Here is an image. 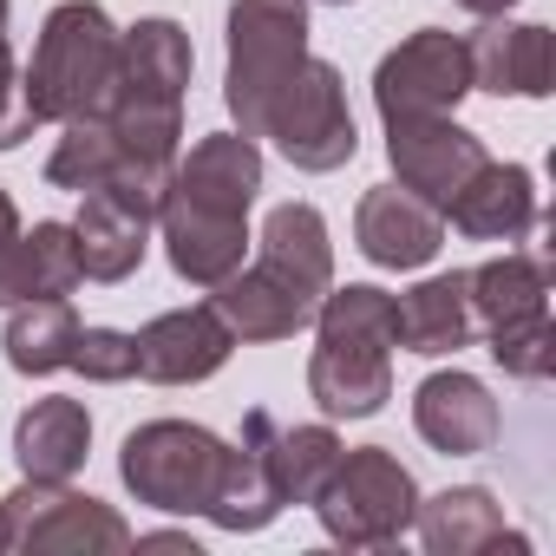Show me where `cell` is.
I'll list each match as a JSON object with an SVG mask.
<instances>
[{"label": "cell", "instance_id": "cell-1", "mask_svg": "<svg viewBox=\"0 0 556 556\" xmlns=\"http://www.w3.org/2000/svg\"><path fill=\"white\" fill-rule=\"evenodd\" d=\"M334 289V242L315 203H275L255 262H242L229 282H216L210 308L229 321L236 341H289L315 321L321 295Z\"/></svg>", "mask_w": 556, "mask_h": 556}, {"label": "cell", "instance_id": "cell-2", "mask_svg": "<svg viewBox=\"0 0 556 556\" xmlns=\"http://www.w3.org/2000/svg\"><path fill=\"white\" fill-rule=\"evenodd\" d=\"M308 393L328 419H374L393 400V295L374 282L328 289L315 308Z\"/></svg>", "mask_w": 556, "mask_h": 556}, {"label": "cell", "instance_id": "cell-3", "mask_svg": "<svg viewBox=\"0 0 556 556\" xmlns=\"http://www.w3.org/2000/svg\"><path fill=\"white\" fill-rule=\"evenodd\" d=\"M190 66H197V53L177 21H138L118 34V79H112V99L99 118L118 131L125 151H138L151 164H177Z\"/></svg>", "mask_w": 556, "mask_h": 556}, {"label": "cell", "instance_id": "cell-4", "mask_svg": "<svg viewBox=\"0 0 556 556\" xmlns=\"http://www.w3.org/2000/svg\"><path fill=\"white\" fill-rule=\"evenodd\" d=\"M118 79V27L99 0H66L47 14L34 60L21 73V105L34 125H73L105 112Z\"/></svg>", "mask_w": 556, "mask_h": 556}, {"label": "cell", "instance_id": "cell-5", "mask_svg": "<svg viewBox=\"0 0 556 556\" xmlns=\"http://www.w3.org/2000/svg\"><path fill=\"white\" fill-rule=\"evenodd\" d=\"M471 321L491 341V361L517 380H549L556 367V328H549V268L523 249H504L497 262L471 268Z\"/></svg>", "mask_w": 556, "mask_h": 556}, {"label": "cell", "instance_id": "cell-6", "mask_svg": "<svg viewBox=\"0 0 556 556\" xmlns=\"http://www.w3.org/2000/svg\"><path fill=\"white\" fill-rule=\"evenodd\" d=\"M223 471H229V445L190 419H151L118 452V478L131 484V497L170 517H203L223 491Z\"/></svg>", "mask_w": 556, "mask_h": 556}, {"label": "cell", "instance_id": "cell-7", "mask_svg": "<svg viewBox=\"0 0 556 556\" xmlns=\"http://www.w3.org/2000/svg\"><path fill=\"white\" fill-rule=\"evenodd\" d=\"M308 60V0H236L229 8V73L223 105L242 125V138L262 131L268 99Z\"/></svg>", "mask_w": 556, "mask_h": 556}, {"label": "cell", "instance_id": "cell-8", "mask_svg": "<svg viewBox=\"0 0 556 556\" xmlns=\"http://www.w3.org/2000/svg\"><path fill=\"white\" fill-rule=\"evenodd\" d=\"M413 510H419V484L413 471L387 452V445H361V452H341V465L328 471L321 497H315V517L334 543L348 549H387L413 530Z\"/></svg>", "mask_w": 556, "mask_h": 556}, {"label": "cell", "instance_id": "cell-9", "mask_svg": "<svg viewBox=\"0 0 556 556\" xmlns=\"http://www.w3.org/2000/svg\"><path fill=\"white\" fill-rule=\"evenodd\" d=\"M255 138H268L295 170H315V177L354 164L361 131H354V112H348V86H341V73H334L328 60L308 53V60L282 79V92L268 99Z\"/></svg>", "mask_w": 556, "mask_h": 556}, {"label": "cell", "instance_id": "cell-10", "mask_svg": "<svg viewBox=\"0 0 556 556\" xmlns=\"http://www.w3.org/2000/svg\"><path fill=\"white\" fill-rule=\"evenodd\" d=\"M0 549L27 556H99V549H131V523L66 484L27 478L21 491L0 497Z\"/></svg>", "mask_w": 556, "mask_h": 556}, {"label": "cell", "instance_id": "cell-11", "mask_svg": "<svg viewBox=\"0 0 556 556\" xmlns=\"http://www.w3.org/2000/svg\"><path fill=\"white\" fill-rule=\"evenodd\" d=\"M471 92V53L458 34L445 27H419L406 34L380 73H374V105L380 118H439V112H458V99Z\"/></svg>", "mask_w": 556, "mask_h": 556}, {"label": "cell", "instance_id": "cell-12", "mask_svg": "<svg viewBox=\"0 0 556 556\" xmlns=\"http://www.w3.org/2000/svg\"><path fill=\"white\" fill-rule=\"evenodd\" d=\"M387 157H393L400 190H413V197L432 203L439 216H445V203L491 164L484 138L465 131L452 112H439V118H387Z\"/></svg>", "mask_w": 556, "mask_h": 556}, {"label": "cell", "instance_id": "cell-13", "mask_svg": "<svg viewBox=\"0 0 556 556\" xmlns=\"http://www.w3.org/2000/svg\"><path fill=\"white\" fill-rule=\"evenodd\" d=\"M131 348H138V380H151V387H197L236 354V334H229V321L210 302H197V308H170V315L144 321L131 334Z\"/></svg>", "mask_w": 556, "mask_h": 556}, {"label": "cell", "instance_id": "cell-14", "mask_svg": "<svg viewBox=\"0 0 556 556\" xmlns=\"http://www.w3.org/2000/svg\"><path fill=\"white\" fill-rule=\"evenodd\" d=\"M471 92H497V99H549L556 92V40L536 21H484L471 40Z\"/></svg>", "mask_w": 556, "mask_h": 556}, {"label": "cell", "instance_id": "cell-15", "mask_svg": "<svg viewBox=\"0 0 556 556\" xmlns=\"http://www.w3.org/2000/svg\"><path fill=\"white\" fill-rule=\"evenodd\" d=\"M157 223H164V255L190 289L229 282L249 255V216H223V210H203V203H184V197L164 190Z\"/></svg>", "mask_w": 556, "mask_h": 556}, {"label": "cell", "instance_id": "cell-16", "mask_svg": "<svg viewBox=\"0 0 556 556\" xmlns=\"http://www.w3.org/2000/svg\"><path fill=\"white\" fill-rule=\"evenodd\" d=\"M354 242L374 268H426L445 249V216L400 184H374L354 210Z\"/></svg>", "mask_w": 556, "mask_h": 556}, {"label": "cell", "instance_id": "cell-17", "mask_svg": "<svg viewBox=\"0 0 556 556\" xmlns=\"http://www.w3.org/2000/svg\"><path fill=\"white\" fill-rule=\"evenodd\" d=\"M413 426H419V439H426L432 452H445V458H478V452H491L497 432H504L491 387L471 380V374H458V367L419 380V393H413Z\"/></svg>", "mask_w": 556, "mask_h": 556}, {"label": "cell", "instance_id": "cell-18", "mask_svg": "<svg viewBox=\"0 0 556 556\" xmlns=\"http://www.w3.org/2000/svg\"><path fill=\"white\" fill-rule=\"evenodd\" d=\"M170 197L184 203H203V210H223V216H249L255 190H262V151L255 138L242 131H210L197 138L177 164H170Z\"/></svg>", "mask_w": 556, "mask_h": 556}, {"label": "cell", "instance_id": "cell-19", "mask_svg": "<svg viewBox=\"0 0 556 556\" xmlns=\"http://www.w3.org/2000/svg\"><path fill=\"white\" fill-rule=\"evenodd\" d=\"M268 439H275V419L255 406V413L242 419V439L229 445V471H223V491H216V504L203 510L216 530H236V536H249V530H268L275 517L289 510V504H282V484H275V458H268Z\"/></svg>", "mask_w": 556, "mask_h": 556}, {"label": "cell", "instance_id": "cell-20", "mask_svg": "<svg viewBox=\"0 0 556 556\" xmlns=\"http://www.w3.org/2000/svg\"><path fill=\"white\" fill-rule=\"evenodd\" d=\"M413 530H419V543L432 556H491V549L523 556L530 549V536H517L504 523V510H497V497L484 484H452L439 497H419Z\"/></svg>", "mask_w": 556, "mask_h": 556}, {"label": "cell", "instance_id": "cell-21", "mask_svg": "<svg viewBox=\"0 0 556 556\" xmlns=\"http://www.w3.org/2000/svg\"><path fill=\"white\" fill-rule=\"evenodd\" d=\"M445 223L471 242H523L536 229V177L523 164H484L445 203Z\"/></svg>", "mask_w": 556, "mask_h": 556}, {"label": "cell", "instance_id": "cell-22", "mask_svg": "<svg viewBox=\"0 0 556 556\" xmlns=\"http://www.w3.org/2000/svg\"><path fill=\"white\" fill-rule=\"evenodd\" d=\"M86 282L73 223H34L14 242H0V308H21L40 295H73Z\"/></svg>", "mask_w": 556, "mask_h": 556}, {"label": "cell", "instance_id": "cell-23", "mask_svg": "<svg viewBox=\"0 0 556 556\" xmlns=\"http://www.w3.org/2000/svg\"><path fill=\"white\" fill-rule=\"evenodd\" d=\"M471 334H478V321H471V282H465L458 268L432 275V282H419L406 295H393V348L439 361V354L471 348Z\"/></svg>", "mask_w": 556, "mask_h": 556}, {"label": "cell", "instance_id": "cell-24", "mask_svg": "<svg viewBox=\"0 0 556 556\" xmlns=\"http://www.w3.org/2000/svg\"><path fill=\"white\" fill-rule=\"evenodd\" d=\"M86 452H92V413H86V400H66V393L34 400L21 413V426H14V465H21V478L66 484L86 465Z\"/></svg>", "mask_w": 556, "mask_h": 556}, {"label": "cell", "instance_id": "cell-25", "mask_svg": "<svg viewBox=\"0 0 556 556\" xmlns=\"http://www.w3.org/2000/svg\"><path fill=\"white\" fill-rule=\"evenodd\" d=\"M73 236H79V268H86V282H125V275L144 268L151 216L125 210V203L105 197V190H86V203H79V216H73Z\"/></svg>", "mask_w": 556, "mask_h": 556}, {"label": "cell", "instance_id": "cell-26", "mask_svg": "<svg viewBox=\"0 0 556 556\" xmlns=\"http://www.w3.org/2000/svg\"><path fill=\"white\" fill-rule=\"evenodd\" d=\"M73 341H79V315L66 295H40V302H21L14 321H8V367L14 374H60L73 361Z\"/></svg>", "mask_w": 556, "mask_h": 556}, {"label": "cell", "instance_id": "cell-27", "mask_svg": "<svg viewBox=\"0 0 556 556\" xmlns=\"http://www.w3.org/2000/svg\"><path fill=\"white\" fill-rule=\"evenodd\" d=\"M275 458V484H282V504H315L328 471L341 465V439L328 426H275L268 439Z\"/></svg>", "mask_w": 556, "mask_h": 556}, {"label": "cell", "instance_id": "cell-28", "mask_svg": "<svg viewBox=\"0 0 556 556\" xmlns=\"http://www.w3.org/2000/svg\"><path fill=\"white\" fill-rule=\"evenodd\" d=\"M66 367L86 374L92 387H118V380H138V348H131V334H118V328H79Z\"/></svg>", "mask_w": 556, "mask_h": 556}, {"label": "cell", "instance_id": "cell-29", "mask_svg": "<svg viewBox=\"0 0 556 556\" xmlns=\"http://www.w3.org/2000/svg\"><path fill=\"white\" fill-rule=\"evenodd\" d=\"M34 138V118L21 105V66H14V40H8V0H0V151H14Z\"/></svg>", "mask_w": 556, "mask_h": 556}, {"label": "cell", "instance_id": "cell-30", "mask_svg": "<svg viewBox=\"0 0 556 556\" xmlns=\"http://www.w3.org/2000/svg\"><path fill=\"white\" fill-rule=\"evenodd\" d=\"M458 8H465V14H478V21H497V14H510V8H517V0H458Z\"/></svg>", "mask_w": 556, "mask_h": 556}, {"label": "cell", "instance_id": "cell-31", "mask_svg": "<svg viewBox=\"0 0 556 556\" xmlns=\"http://www.w3.org/2000/svg\"><path fill=\"white\" fill-rule=\"evenodd\" d=\"M21 236V210H14V197L0 190V242H14Z\"/></svg>", "mask_w": 556, "mask_h": 556}, {"label": "cell", "instance_id": "cell-32", "mask_svg": "<svg viewBox=\"0 0 556 556\" xmlns=\"http://www.w3.org/2000/svg\"><path fill=\"white\" fill-rule=\"evenodd\" d=\"M334 8H348V0H334Z\"/></svg>", "mask_w": 556, "mask_h": 556}]
</instances>
